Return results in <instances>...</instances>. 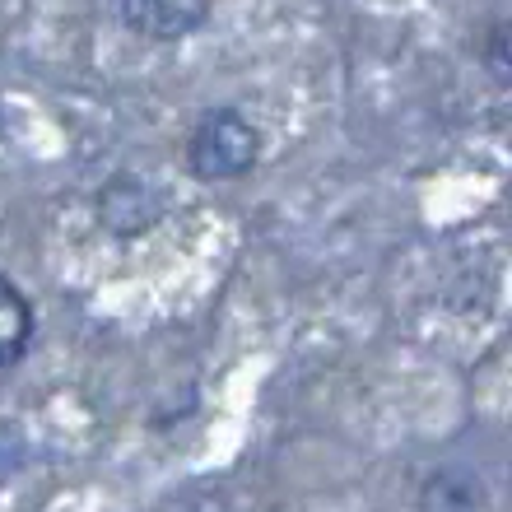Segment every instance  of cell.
<instances>
[{
  "instance_id": "6",
  "label": "cell",
  "mask_w": 512,
  "mask_h": 512,
  "mask_svg": "<svg viewBox=\"0 0 512 512\" xmlns=\"http://www.w3.org/2000/svg\"><path fill=\"white\" fill-rule=\"evenodd\" d=\"M33 457V447H28V433L14 424V419H0V485H10L19 480Z\"/></svg>"
},
{
  "instance_id": "5",
  "label": "cell",
  "mask_w": 512,
  "mask_h": 512,
  "mask_svg": "<svg viewBox=\"0 0 512 512\" xmlns=\"http://www.w3.org/2000/svg\"><path fill=\"white\" fill-rule=\"evenodd\" d=\"M33 345V303L19 284L0 270V373L14 368Z\"/></svg>"
},
{
  "instance_id": "2",
  "label": "cell",
  "mask_w": 512,
  "mask_h": 512,
  "mask_svg": "<svg viewBox=\"0 0 512 512\" xmlns=\"http://www.w3.org/2000/svg\"><path fill=\"white\" fill-rule=\"evenodd\" d=\"M98 224L117 238H140L168 215V196H163L149 177H135V173H117L112 182H103L98 191Z\"/></svg>"
},
{
  "instance_id": "4",
  "label": "cell",
  "mask_w": 512,
  "mask_h": 512,
  "mask_svg": "<svg viewBox=\"0 0 512 512\" xmlns=\"http://www.w3.org/2000/svg\"><path fill=\"white\" fill-rule=\"evenodd\" d=\"M419 512H485V485L466 466H438L419 485Z\"/></svg>"
},
{
  "instance_id": "8",
  "label": "cell",
  "mask_w": 512,
  "mask_h": 512,
  "mask_svg": "<svg viewBox=\"0 0 512 512\" xmlns=\"http://www.w3.org/2000/svg\"><path fill=\"white\" fill-rule=\"evenodd\" d=\"M485 66H489V75L494 80H508V70H512V61H508V24H494L485 33Z\"/></svg>"
},
{
  "instance_id": "3",
  "label": "cell",
  "mask_w": 512,
  "mask_h": 512,
  "mask_svg": "<svg viewBox=\"0 0 512 512\" xmlns=\"http://www.w3.org/2000/svg\"><path fill=\"white\" fill-rule=\"evenodd\" d=\"M215 0H117L122 24L145 42H182L205 28Z\"/></svg>"
},
{
  "instance_id": "1",
  "label": "cell",
  "mask_w": 512,
  "mask_h": 512,
  "mask_svg": "<svg viewBox=\"0 0 512 512\" xmlns=\"http://www.w3.org/2000/svg\"><path fill=\"white\" fill-rule=\"evenodd\" d=\"M256 159H261V131L238 108L205 112L187 140V168L201 182H233L252 173Z\"/></svg>"
},
{
  "instance_id": "7",
  "label": "cell",
  "mask_w": 512,
  "mask_h": 512,
  "mask_svg": "<svg viewBox=\"0 0 512 512\" xmlns=\"http://www.w3.org/2000/svg\"><path fill=\"white\" fill-rule=\"evenodd\" d=\"M163 512H238V503L219 485H191V489H182V494H173Z\"/></svg>"
}]
</instances>
